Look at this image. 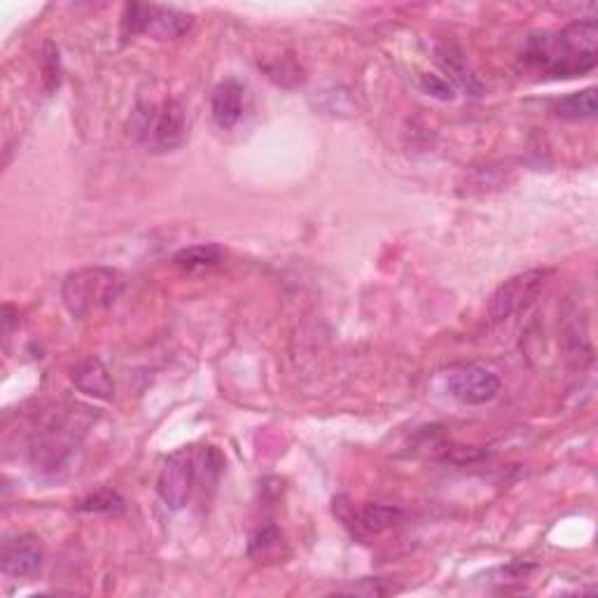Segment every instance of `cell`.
<instances>
[{
	"instance_id": "14",
	"label": "cell",
	"mask_w": 598,
	"mask_h": 598,
	"mask_svg": "<svg viewBox=\"0 0 598 598\" xmlns=\"http://www.w3.org/2000/svg\"><path fill=\"white\" fill-rule=\"evenodd\" d=\"M281 542L283 538L276 526L262 528V531L250 540V556H255V559H269L271 552H278V549H281Z\"/></svg>"
},
{
	"instance_id": "7",
	"label": "cell",
	"mask_w": 598,
	"mask_h": 598,
	"mask_svg": "<svg viewBox=\"0 0 598 598\" xmlns=\"http://www.w3.org/2000/svg\"><path fill=\"white\" fill-rule=\"evenodd\" d=\"M45 561V547L38 535L24 533L17 538L5 540L0 563H3V573L12 577H31L43 568Z\"/></svg>"
},
{
	"instance_id": "17",
	"label": "cell",
	"mask_w": 598,
	"mask_h": 598,
	"mask_svg": "<svg viewBox=\"0 0 598 598\" xmlns=\"http://www.w3.org/2000/svg\"><path fill=\"white\" fill-rule=\"evenodd\" d=\"M59 50L52 43L45 45V78H47V92H54L59 87Z\"/></svg>"
},
{
	"instance_id": "9",
	"label": "cell",
	"mask_w": 598,
	"mask_h": 598,
	"mask_svg": "<svg viewBox=\"0 0 598 598\" xmlns=\"http://www.w3.org/2000/svg\"><path fill=\"white\" fill-rule=\"evenodd\" d=\"M73 384L80 393L96 400H113L115 381L110 377L108 367L99 358H87L73 367Z\"/></svg>"
},
{
	"instance_id": "18",
	"label": "cell",
	"mask_w": 598,
	"mask_h": 598,
	"mask_svg": "<svg viewBox=\"0 0 598 598\" xmlns=\"http://www.w3.org/2000/svg\"><path fill=\"white\" fill-rule=\"evenodd\" d=\"M421 89L428 96H435V99H440V101L454 99V87H451L449 82H444L442 78H437V75H423Z\"/></svg>"
},
{
	"instance_id": "12",
	"label": "cell",
	"mask_w": 598,
	"mask_h": 598,
	"mask_svg": "<svg viewBox=\"0 0 598 598\" xmlns=\"http://www.w3.org/2000/svg\"><path fill=\"white\" fill-rule=\"evenodd\" d=\"M556 115L566 117V120H594L598 113V99L596 89L587 87L582 92H573L563 99L556 101Z\"/></svg>"
},
{
	"instance_id": "13",
	"label": "cell",
	"mask_w": 598,
	"mask_h": 598,
	"mask_svg": "<svg viewBox=\"0 0 598 598\" xmlns=\"http://www.w3.org/2000/svg\"><path fill=\"white\" fill-rule=\"evenodd\" d=\"M222 260H225V250H222L218 243H199V246L183 248L180 253H176V257H173V262L185 271L218 267Z\"/></svg>"
},
{
	"instance_id": "10",
	"label": "cell",
	"mask_w": 598,
	"mask_h": 598,
	"mask_svg": "<svg viewBox=\"0 0 598 598\" xmlns=\"http://www.w3.org/2000/svg\"><path fill=\"white\" fill-rule=\"evenodd\" d=\"M437 61H440L444 73H449V78L454 80L458 87H463L465 92L475 96L482 92V85H479V80L472 75L468 61H465L463 52L458 50L456 45H442L440 50H437Z\"/></svg>"
},
{
	"instance_id": "11",
	"label": "cell",
	"mask_w": 598,
	"mask_h": 598,
	"mask_svg": "<svg viewBox=\"0 0 598 598\" xmlns=\"http://www.w3.org/2000/svg\"><path fill=\"white\" fill-rule=\"evenodd\" d=\"M358 528L360 531L370 533V535H379L384 531H391L402 521V510L393 505H381V503H372L365 505L363 510L358 512Z\"/></svg>"
},
{
	"instance_id": "1",
	"label": "cell",
	"mask_w": 598,
	"mask_h": 598,
	"mask_svg": "<svg viewBox=\"0 0 598 598\" xmlns=\"http://www.w3.org/2000/svg\"><path fill=\"white\" fill-rule=\"evenodd\" d=\"M131 136L150 152H173L187 141L190 122L176 99L141 101L131 115Z\"/></svg>"
},
{
	"instance_id": "6",
	"label": "cell",
	"mask_w": 598,
	"mask_h": 598,
	"mask_svg": "<svg viewBox=\"0 0 598 598\" xmlns=\"http://www.w3.org/2000/svg\"><path fill=\"white\" fill-rule=\"evenodd\" d=\"M447 393L461 405H486L500 393V379L484 365H463L447 377Z\"/></svg>"
},
{
	"instance_id": "4",
	"label": "cell",
	"mask_w": 598,
	"mask_h": 598,
	"mask_svg": "<svg viewBox=\"0 0 598 598\" xmlns=\"http://www.w3.org/2000/svg\"><path fill=\"white\" fill-rule=\"evenodd\" d=\"M124 33L127 36H150L157 40H173L192 29L194 17L173 8L159 5H127L124 12Z\"/></svg>"
},
{
	"instance_id": "3",
	"label": "cell",
	"mask_w": 598,
	"mask_h": 598,
	"mask_svg": "<svg viewBox=\"0 0 598 598\" xmlns=\"http://www.w3.org/2000/svg\"><path fill=\"white\" fill-rule=\"evenodd\" d=\"M549 274H552L549 269H528L524 274H517L507 278L505 283H500L489 302L491 321L505 323L517 314H524L545 288Z\"/></svg>"
},
{
	"instance_id": "8",
	"label": "cell",
	"mask_w": 598,
	"mask_h": 598,
	"mask_svg": "<svg viewBox=\"0 0 598 598\" xmlns=\"http://www.w3.org/2000/svg\"><path fill=\"white\" fill-rule=\"evenodd\" d=\"M243 110H246V89H243L241 82L225 80L213 89L211 113L222 131L234 129L241 122Z\"/></svg>"
},
{
	"instance_id": "2",
	"label": "cell",
	"mask_w": 598,
	"mask_h": 598,
	"mask_svg": "<svg viewBox=\"0 0 598 598\" xmlns=\"http://www.w3.org/2000/svg\"><path fill=\"white\" fill-rule=\"evenodd\" d=\"M124 292V276L115 269L106 267H89L71 274L64 281V297L66 309L75 318H89L99 311H106L120 299Z\"/></svg>"
},
{
	"instance_id": "5",
	"label": "cell",
	"mask_w": 598,
	"mask_h": 598,
	"mask_svg": "<svg viewBox=\"0 0 598 598\" xmlns=\"http://www.w3.org/2000/svg\"><path fill=\"white\" fill-rule=\"evenodd\" d=\"M199 484L194 447H185L166 458L157 477V493L162 503L171 510H183L190 503L194 489Z\"/></svg>"
},
{
	"instance_id": "15",
	"label": "cell",
	"mask_w": 598,
	"mask_h": 598,
	"mask_svg": "<svg viewBox=\"0 0 598 598\" xmlns=\"http://www.w3.org/2000/svg\"><path fill=\"white\" fill-rule=\"evenodd\" d=\"M82 512H103V514H113V512H122L124 510V500L117 496L115 491H99L94 496H89L85 503L80 505Z\"/></svg>"
},
{
	"instance_id": "16",
	"label": "cell",
	"mask_w": 598,
	"mask_h": 598,
	"mask_svg": "<svg viewBox=\"0 0 598 598\" xmlns=\"http://www.w3.org/2000/svg\"><path fill=\"white\" fill-rule=\"evenodd\" d=\"M264 71H267L271 80L278 82V85H283V87H290V85H295V82L302 80V68H299L295 61H290V59H285L283 64L281 61H274L271 66H264Z\"/></svg>"
}]
</instances>
